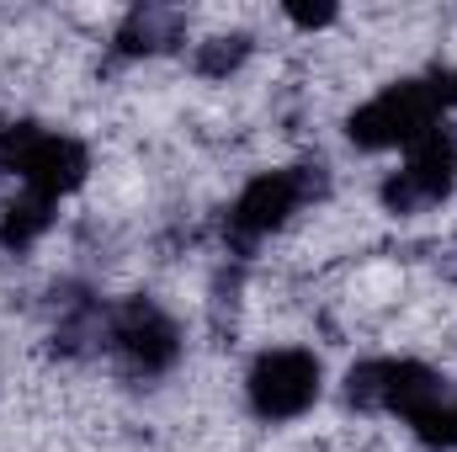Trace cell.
Masks as SVG:
<instances>
[{"mask_svg":"<svg viewBox=\"0 0 457 452\" xmlns=\"http://www.w3.org/2000/svg\"><path fill=\"white\" fill-rule=\"evenodd\" d=\"M447 102V80L431 86V80H404V86H388L383 96H372L361 113L351 117V138L361 149H394V144H420Z\"/></svg>","mask_w":457,"mask_h":452,"instance_id":"6da1fadb","label":"cell"},{"mask_svg":"<svg viewBox=\"0 0 457 452\" xmlns=\"http://www.w3.org/2000/svg\"><path fill=\"white\" fill-rule=\"evenodd\" d=\"M0 165L16 171V176L27 181V192H37V197H48V203H59L64 192H75V187L86 181V149H80L75 138L43 133V128H32V122L11 128V133L0 138Z\"/></svg>","mask_w":457,"mask_h":452,"instance_id":"7a4b0ae2","label":"cell"},{"mask_svg":"<svg viewBox=\"0 0 457 452\" xmlns=\"http://www.w3.org/2000/svg\"><path fill=\"white\" fill-rule=\"evenodd\" d=\"M320 399V362L314 351H266L250 367V405L266 421H293Z\"/></svg>","mask_w":457,"mask_h":452,"instance_id":"3957f363","label":"cell"},{"mask_svg":"<svg viewBox=\"0 0 457 452\" xmlns=\"http://www.w3.org/2000/svg\"><path fill=\"white\" fill-rule=\"evenodd\" d=\"M453 181H457V144L442 128H431L420 144H410V160H404V171L383 187V203H388L394 213H410V208L442 203V197L453 192Z\"/></svg>","mask_w":457,"mask_h":452,"instance_id":"277c9868","label":"cell"},{"mask_svg":"<svg viewBox=\"0 0 457 452\" xmlns=\"http://www.w3.org/2000/svg\"><path fill=\"white\" fill-rule=\"evenodd\" d=\"M303 197H309V176L303 171H266V176H255L239 192V203L228 213V229L239 239H261V234H271L277 224H287V213Z\"/></svg>","mask_w":457,"mask_h":452,"instance_id":"5b68a950","label":"cell"},{"mask_svg":"<svg viewBox=\"0 0 457 452\" xmlns=\"http://www.w3.org/2000/svg\"><path fill=\"white\" fill-rule=\"evenodd\" d=\"M112 340H117V351H122L133 367H144V372L170 367V362H176V351H181L176 325H170L154 304H144V298H133V304H122V309H117Z\"/></svg>","mask_w":457,"mask_h":452,"instance_id":"8992f818","label":"cell"},{"mask_svg":"<svg viewBox=\"0 0 457 452\" xmlns=\"http://www.w3.org/2000/svg\"><path fill=\"white\" fill-rule=\"evenodd\" d=\"M54 224V203L48 197H37V192H27V197H16L11 208H5V219H0V245H32L43 229Z\"/></svg>","mask_w":457,"mask_h":452,"instance_id":"52a82bcc","label":"cell"},{"mask_svg":"<svg viewBox=\"0 0 457 452\" xmlns=\"http://www.w3.org/2000/svg\"><path fill=\"white\" fill-rule=\"evenodd\" d=\"M415 431H420L431 448H457V394H453V389H447V394L420 415V421H415Z\"/></svg>","mask_w":457,"mask_h":452,"instance_id":"ba28073f","label":"cell"},{"mask_svg":"<svg viewBox=\"0 0 457 452\" xmlns=\"http://www.w3.org/2000/svg\"><path fill=\"white\" fill-rule=\"evenodd\" d=\"M213 43H219V48L197 59V64H203L208 75H224V70H234V64L245 59V38H213Z\"/></svg>","mask_w":457,"mask_h":452,"instance_id":"9c48e42d","label":"cell"},{"mask_svg":"<svg viewBox=\"0 0 457 452\" xmlns=\"http://www.w3.org/2000/svg\"><path fill=\"white\" fill-rule=\"evenodd\" d=\"M287 16H293L298 27H325V21H336V11H330V5H293Z\"/></svg>","mask_w":457,"mask_h":452,"instance_id":"30bf717a","label":"cell"},{"mask_svg":"<svg viewBox=\"0 0 457 452\" xmlns=\"http://www.w3.org/2000/svg\"><path fill=\"white\" fill-rule=\"evenodd\" d=\"M447 102H457V75L447 80Z\"/></svg>","mask_w":457,"mask_h":452,"instance_id":"8fae6325","label":"cell"}]
</instances>
